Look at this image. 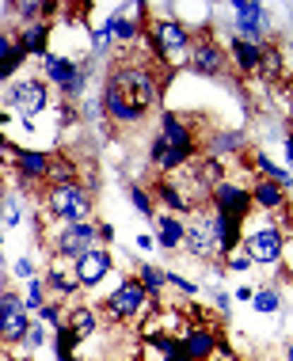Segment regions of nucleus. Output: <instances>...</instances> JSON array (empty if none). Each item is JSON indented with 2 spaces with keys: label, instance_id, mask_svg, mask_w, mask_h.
Returning a JSON list of instances; mask_svg holds the SVG:
<instances>
[{
  "label": "nucleus",
  "instance_id": "f257e3e1",
  "mask_svg": "<svg viewBox=\"0 0 293 361\" xmlns=\"http://www.w3.org/2000/svg\"><path fill=\"white\" fill-rule=\"evenodd\" d=\"M164 84L145 65H119L103 84V111L119 126H138L160 103Z\"/></svg>",
  "mask_w": 293,
  "mask_h": 361
},
{
  "label": "nucleus",
  "instance_id": "f03ea898",
  "mask_svg": "<svg viewBox=\"0 0 293 361\" xmlns=\"http://www.w3.org/2000/svg\"><path fill=\"white\" fill-rule=\"evenodd\" d=\"M153 31H149V46H153V54L160 57L168 69H179V65H187L191 61V31H187V23L183 19H156V23H149Z\"/></svg>",
  "mask_w": 293,
  "mask_h": 361
},
{
  "label": "nucleus",
  "instance_id": "7ed1b4c3",
  "mask_svg": "<svg viewBox=\"0 0 293 361\" xmlns=\"http://www.w3.org/2000/svg\"><path fill=\"white\" fill-rule=\"evenodd\" d=\"M46 213L61 224H84L92 221V194L80 183H50L46 190Z\"/></svg>",
  "mask_w": 293,
  "mask_h": 361
},
{
  "label": "nucleus",
  "instance_id": "20e7f679",
  "mask_svg": "<svg viewBox=\"0 0 293 361\" xmlns=\"http://www.w3.org/2000/svg\"><path fill=\"white\" fill-rule=\"evenodd\" d=\"M8 106H16L19 118H35V114H42L46 106H50V87H46V80H12L4 92Z\"/></svg>",
  "mask_w": 293,
  "mask_h": 361
},
{
  "label": "nucleus",
  "instance_id": "39448f33",
  "mask_svg": "<svg viewBox=\"0 0 293 361\" xmlns=\"http://www.w3.org/2000/svg\"><path fill=\"white\" fill-rule=\"evenodd\" d=\"M95 240H100V232H95L92 221H84V224H61V232L54 236V255L76 262V259H84L88 251L95 247Z\"/></svg>",
  "mask_w": 293,
  "mask_h": 361
},
{
  "label": "nucleus",
  "instance_id": "423d86ee",
  "mask_svg": "<svg viewBox=\"0 0 293 361\" xmlns=\"http://www.w3.org/2000/svg\"><path fill=\"white\" fill-rule=\"evenodd\" d=\"M27 300L19 293H0V343H23L31 316H27Z\"/></svg>",
  "mask_w": 293,
  "mask_h": 361
},
{
  "label": "nucleus",
  "instance_id": "0eeeda50",
  "mask_svg": "<svg viewBox=\"0 0 293 361\" xmlns=\"http://www.w3.org/2000/svg\"><path fill=\"white\" fill-rule=\"evenodd\" d=\"M244 251L251 255V262L270 267V262H278L282 251H286V236H282L278 224H263V228H256V232L244 236Z\"/></svg>",
  "mask_w": 293,
  "mask_h": 361
},
{
  "label": "nucleus",
  "instance_id": "6e6552de",
  "mask_svg": "<svg viewBox=\"0 0 293 361\" xmlns=\"http://www.w3.org/2000/svg\"><path fill=\"white\" fill-rule=\"evenodd\" d=\"M149 300H153L149 289H145L138 278H122L119 289L107 297V312H111L114 319H130V316H138V312H145Z\"/></svg>",
  "mask_w": 293,
  "mask_h": 361
},
{
  "label": "nucleus",
  "instance_id": "1a4fd4ad",
  "mask_svg": "<svg viewBox=\"0 0 293 361\" xmlns=\"http://www.w3.org/2000/svg\"><path fill=\"white\" fill-rule=\"evenodd\" d=\"M213 213L244 224L251 213V190H244L240 183H217V187H213Z\"/></svg>",
  "mask_w": 293,
  "mask_h": 361
},
{
  "label": "nucleus",
  "instance_id": "9d476101",
  "mask_svg": "<svg viewBox=\"0 0 293 361\" xmlns=\"http://www.w3.org/2000/svg\"><path fill=\"white\" fill-rule=\"evenodd\" d=\"M232 12H237V38L259 42V38L267 35V8L263 4H256V0H237Z\"/></svg>",
  "mask_w": 293,
  "mask_h": 361
},
{
  "label": "nucleus",
  "instance_id": "9b49d317",
  "mask_svg": "<svg viewBox=\"0 0 293 361\" xmlns=\"http://www.w3.org/2000/svg\"><path fill=\"white\" fill-rule=\"evenodd\" d=\"M111 267H114V262H111V251H103V247H92L84 259H76V262H73L76 281H80V286H88V289L100 286V281L111 274Z\"/></svg>",
  "mask_w": 293,
  "mask_h": 361
},
{
  "label": "nucleus",
  "instance_id": "f8f14e48",
  "mask_svg": "<svg viewBox=\"0 0 293 361\" xmlns=\"http://www.w3.org/2000/svg\"><path fill=\"white\" fill-rule=\"evenodd\" d=\"M225 61H229V54H225L217 42L202 38V42H194V46H191V61H187V65H191V69L198 73V76H221Z\"/></svg>",
  "mask_w": 293,
  "mask_h": 361
},
{
  "label": "nucleus",
  "instance_id": "ddd939ff",
  "mask_svg": "<svg viewBox=\"0 0 293 361\" xmlns=\"http://www.w3.org/2000/svg\"><path fill=\"white\" fill-rule=\"evenodd\" d=\"M16 168L23 175V183H42L54 175V156L42 152V149H16Z\"/></svg>",
  "mask_w": 293,
  "mask_h": 361
},
{
  "label": "nucleus",
  "instance_id": "4468645a",
  "mask_svg": "<svg viewBox=\"0 0 293 361\" xmlns=\"http://www.w3.org/2000/svg\"><path fill=\"white\" fill-rule=\"evenodd\" d=\"M50 35H54V23H46V19H38V23H27L19 27V50L23 54H35V57H46L50 54Z\"/></svg>",
  "mask_w": 293,
  "mask_h": 361
},
{
  "label": "nucleus",
  "instance_id": "2eb2a0df",
  "mask_svg": "<svg viewBox=\"0 0 293 361\" xmlns=\"http://www.w3.org/2000/svg\"><path fill=\"white\" fill-rule=\"evenodd\" d=\"M210 228H213V240H217V255H232V251H240V240H244V224L240 221L213 213Z\"/></svg>",
  "mask_w": 293,
  "mask_h": 361
},
{
  "label": "nucleus",
  "instance_id": "dca6fc26",
  "mask_svg": "<svg viewBox=\"0 0 293 361\" xmlns=\"http://www.w3.org/2000/svg\"><path fill=\"white\" fill-rule=\"evenodd\" d=\"M160 137L172 145V149H179V152H191L194 156V137H191V126L179 118L175 111H164L160 114Z\"/></svg>",
  "mask_w": 293,
  "mask_h": 361
},
{
  "label": "nucleus",
  "instance_id": "f3484780",
  "mask_svg": "<svg viewBox=\"0 0 293 361\" xmlns=\"http://www.w3.org/2000/svg\"><path fill=\"white\" fill-rule=\"evenodd\" d=\"M183 247H187L194 259H213V255H217V240H213L210 221L191 224V228H187V240H183Z\"/></svg>",
  "mask_w": 293,
  "mask_h": 361
},
{
  "label": "nucleus",
  "instance_id": "a211bd4d",
  "mask_svg": "<svg viewBox=\"0 0 293 361\" xmlns=\"http://www.w3.org/2000/svg\"><path fill=\"white\" fill-rule=\"evenodd\" d=\"M76 69H80V61H69V57H61V54H46V57H42V76H46L50 84H57L61 92L73 84Z\"/></svg>",
  "mask_w": 293,
  "mask_h": 361
},
{
  "label": "nucleus",
  "instance_id": "6ab92c4d",
  "mask_svg": "<svg viewBox=\"0 0 293 361\" xmlns=\"http://www.w3.org/2000/svg\"><path fill=\"white\" fill-rule=\"evenodd\" d=\"M183 240H187V224L175 217V213H160L156 217V243L175 251V247H183Z\"/></svg>",
  "mask_w": 293,
  "mask_h": 361
},
{
  "label": "nucleus",
  "instance_id": "aec40b11",
  "mask_svg": "<svg viewBox=\"0 0 293 361\" xmlns=\"http://www.w3.org/2000/svg\"><path fill=\"white\" fill-rule=\"evenodd\" d=\"M183 350L194 357V361H206L213 350H217V335H213V327H191L187 335H183Z\"/></svg>",
  "mask_w": 293,
  "mask_h": 361
},
{
  "label": "nucleus",
  "instance_id": "412c9836",
  "mask_svg": "<svg viewBox=\"0 0 293 361\" xmlns=\"http://www.w3.org/2000/svg\"><path fill=\"white\" fill-rule=\"evenodd\" d=\"M229 61L237 65L240 73H256L259 61H263V42H244V38H232Z\"/></svg>",
  "mask_w": 293,
  "mask_h": 361
},
{
  "label": "nucleus",
  "instance_id": "4be33fe9",
  "mask_svg": "<svg viewBox=\"0 0 293 361\" xmlns=\"http://www.w3.org/2000/svg\"><path fill=\"white\" fill-rule=\"evenodd\" d=\"M251 206H259V209H286V190L275 187V183H256V190H251Z\"/></svg>",
  "mask_w": 293,
  "mask_h": 361
},
{
  "label": "nucleus",
  "instance_id": "5701e85b",
  "mask_svg": "<svg viewBox=\"0 0 293 361\" xmlns=\"http://www.w3.org/2000/svg\"><path fill=\"white\" fill-rule=\"evenodd\" d=\"M103 27H107V35L119 38V42H138V38H141V23H138V19H130V16H122V12H114Z\"/></svg>",
  "mask_w": 293,
  "mask_h": 361
},
{
  "label": "nucleus",
  "instance_id": "b1692460",
  "mask_svg": "<svg viewBox=\"0 0 293 361\" xmlns=\"http://www.w3.org/2000/svg\"><path fill=\"white\" fill-rule=\"evenodd\" d=\"M156 194H160V202H164L168 209H175V217L191 213V198H187V194H183L179 187H175L172 179H160V183H156Z\"/></svg>",
  "mask_w": 293,
  "mask_h": 361
},
{
  "label": "nucleus",
  "instance_id": "393cba45",
  "mask_svg": "<svg viewBox=\"0 0 293 361\" xmlns=\"http://www.w3.org/2000/svg\"><path fill=\"white\" fill-rule=\"evenodd\" d=\"M76 343H80V335H76L69 324L54 327V357H57V361H76V357H73Z\"/></svg>",
  "mask_w": 293,
  "mask_h": 361
},
{
  "label": "nucleus",
  "instance_id": "a878e982",
  "mask_svg": "<svg viewBox=\"0 0 293 361\" xmlns=\"http://www.w3.org/2000/svg\"><path fill=\"white\" fill-rule=\"evenodd\" d=\"M240 149H244V133H240V130H229V133L210 137V160H221V156L240 152Z\"/></svg>",
  "mask_w": 293,
  "mask_h": 361
},
{
  "label": "nucleus",
  "instance_id": "bb28decb",
  "mask_svg": "<svg viewBox=\"0 0 293 361\" xmlns=\"http://www.w3.org/2000/svg\"><path fill=\"white\" fill-rule=\"evenodd\" d=\"M69 327H73L80 338H92L95 331H100V316H95L92 308H84V305H80V308H73V312H69Z\"/></svg>",
  "mask_w": 293,
  "mask_h": 361
},
{
  "label": "nucleus",
  "instance_id": "cd10ccee",
  "mask_svg": "<svg viewBox=\"0 0 293 361\" xmlns=\"http://www.w3.org/2000/svg\"><path fill=\"white\" fill-rule=\"evenodd\" d=\"M138 281L149 289V297H153V293H160L164 286H168V270L153 267V262H141V267H138Z\"/></svg>",
  "mask_w": 293,
  "mask_h": 361
},
{
  "label": "nucleus",
  "instance_id": "c85d7f7f",
  "mask_svg": "<svg viewBox=\"0 0 293 361\" xmlns=\"http://www.w3.org/2000/svg\"><path fill=\"white\" fill-rule=\"evenodd\" d=\"M251 305H256V312H263V316H275V312L282 308V297H278V289H256V297H251Z\"/></svg>",
  "mask_w": 293,
  "mask_h": 361
},
{
  "label": "nucleus",
  "instance_id": "c756f323",
  "mask_svg": "<svg viewBox=\"0 0 293 361\" xmlns=\"http://www.w3.org/2000/svg\"><path fill=\"white\" fill-rule=\"evenodd\" d=\"M46 286H50V289H57V293H65V297H69V293H76V289H80V281H76V274L69 278V274H65V270H50V274H46Z\"/></svg>",
  "mask_w": 293,
  "mask_h": 361
},
{
  "label": "nucleus",
  "instance_id": "7c9ffc66",
  "mask_svg": "<svg viewBox=\"0 0 293 361\" xmlns=\"http://www.w3.org/2000/svg\"><path fill=\"white\" fill-rule=\"evenodd\" d=\"M278 69H282V54L270 50V46H263V61H259L256 73H263V76H278Z\"/></svg>",
  "mask_w": 293,
  "mask_h": 361
},
{
  "label": "nucleus",
  "instance_id": "2f4dec72",
  "mask_svg": "<svg viewBox=\"0 0 293 361\" xmlns=\"http://www.w3.org/2000/svg\"><path fill=\"white\" fill-rule=\"evenodd\" d=\"M12 12L27 23H38V16H42V4H35V0H19V4H12Z\"/></svg>",
  "mask_w": 293,
  "mask_h": 361
},
{
  "label": "nucleus",
  "instance_id": "473e14b6",
  "mask_svg": "<svg viewBox=\"0 0 293 361\" xmlns=\"http://www.w3.org/2000/svg\"><path fill=\"white\" fill-rule=\"evenodd\" d=\"M130 202H133V209L141 213V217H156V209H153V198L145 194L141 187H130Z\"/></svg>",
  "mask_w": 293,
  "mask_h": 361
},
{
  "label": "nucleus",
  "instance_id": "72a5a7b5",
  "mask_svg": "<svg viewBox=\"0 0 293 361\" xmlns=\"http://www.w3.org/2000/svg\"><path fill=\"white\" fill-rule=\"evenodd\" d=\"M42 343H46V327L42 324H31V327H27V335H23V350L31 354V350H38Z\"/></svg>",
  "mask_w": 293,
  "mask_h": 361
},
{
  "label": "nucleus",
  "instance_id": "f704fd0d",
  "mask_svg": "<svg viewBox=\"0 0 293 361\" xmlns=\"http://www.w3.org/2000/svg\"><path fill=\"white\" fill-rule=\"evenodd\" d=\"M23 61H27V54H23V50H19V46H16V50L8 54V61L0 65V80H8V76H12V73H16V69H19V65H23Z\"/></svg>",
  "mask_w": 293,
  "mask_h": 361
},
{
  "label": "nucleus",
  "instance_id": "c9c22d12",
  "mask_svg": "<svg viewBox=\"0 0 293 361\" xmlns=\"http://www.w3.org/2000/svg\"><path fill=\"white\" fill-rule=\"evenodd\" d=\"M27 308H42L46 305V300H42V281H38V278H31V281H27Z\"/></svg>",
  "mask_w": 293,
  "mask_h": 361
},
{
  "label": "nucleus",
  "instance_id": "e433bc0d",
  "mask_svg": "<svg viewBox=\"0 0 293 361\" xmlns=\"http://www.w3.org/2000/svg\"><path fill=\"white\" fill-rule=\"evenodd\" d=\"M225 262H229V270H240V274H244V270L251 267V255H248V251H232V255H225Z\"/></svg>",
  "mask_w": 293,
  "mask_h": 361
},
{
  "label": "nucleus",
  "instance_id": "4c0bfd02",
  "mask_svg": "<svg viewBox=\"0 0 293 361\" xmlns=\"http://www.w3.org/2000/svg\"><path fill=\"white\" fill-rule=\"evenodd\" d=\"M12 274H16L19 281H31V278H35V262H31V259H27V255H23V259H16V267H12Z\"/></svg>",
  "mask_w": 293,
  "mask_h": 361
},
{
  "label": "nucleus",
  "instance_id": "58836bf2",
  "mask_svg": "<svg viewBox=\"0 0 293 361\" xmlns=\"http://www.w3.org/2000/svg\"><path fill=\"white\" fill-rule=\"evenodd\" d=\"M38 316H42V324L61 327V308H57V305H42V308H38Z\"/></svg>",
  "mask_w": 293,
  "mask_h": 361
},
{
  "label": "nucleus",
  "instance_id": "ea45409f",
  "mask_svg": "<svg viewBox=\"0 0 293 361\" xmlns=\"http://www.w3.org/2000/svg\"><path fill=\"white\" fill-rule=\"evenodd\" d=\"M107 42H111L107 27H95V31H92V46H95V54H107Z\"/></svg>",
  "mask_w": 293,
  "mask_h": 361
},
{
  "label": "nucleus",
  "instance_id": "a19ab883",
  "mask_svg": "<svg viewBox=\"0 0 293 361\" xmlns=\"http://www.w3.org/2000/svg\"><path fill=\"white\" fill-rule=\"evenodd\" d=\"M168 286H175V289H183V293H194V281H187L183 274H175V270H168Z\"/></svg>",
  "mask_w": 293,
  "mask_h": 361
},
{
  "label": "nucleus",
  "instance_id": "79ce46f5",
  "mask_svg": "<svg viewBox=\"0 0 293 361\" xmlns=\"http://www.w3.org/2000/svg\"><path fill=\"white\" fill-rule=\"evenodd\" d=\"M12 50H16V42H12V38H8L4 31H0V65L8 61V54H12Z\"/></svg>",
  "mask_w": 293,
  "mask_h": 361
},
{
  "label": "nucleus",
  "instance_id": "37998d69",
  "mask_svg": "<svg viewBox=\"0 0 293 361\" xmlns=\"http://www.w3.org/2000/svg\"><path fill=\"white\" fill-rule=\"evenodd\" d=\"M57 122L69 126V122H73V106H57Z\"/></svg>",
  "mask_w": 293,
  "mask_h": 361
},
{
  "label": "nucleus",
  "instance_id": "c03bdc74",
  "mask_svg": "<svg viewBox=\"0 0 293 361\" xmlns=\"http://www.w3.org/2000/svg\"><path fill=\"white\" fill-rule=\"evenodd\" d=\"M95 232H100V240H114V224H95Z\"/></svg>",
  "mask_w": 293,
  "mask_h": 361
},
{
  "label": "nucleus",
  "instance_id": "a18cd8bd",
  "mask_svg": "<svg viewBox=\"0 0 293 361\" xmlns=\"http://www.w3.org/2000/svg\"><path fill=\"white\" fill-rule=\"evenodd\" d=\"M4 126H8V114H0V149H12V145L4 141Z\"/></svg>",
  "mask_w": 293,
  "mask_h": 361
},
{
  "label": "nucleus",
  "instance_id": "49530a36",
  "mask_svg": "<svg viewBox=\"0 0 293 361\" xmlns=\"http://www.w3.org/2000/svg\"><path fill=\"white\" fill-rule=\"evenodd\" d=\"M138 247L141 251H153V236H138Z\"/></svg>",
  "mask_w": 293,
  "mask_h": 361
},
{
  "label": "nucleus",
  "instance_id": "de8ad7c7",
  "mask_svg": "<svg viewBox=\"0 0 293 361\" xmlns=\"http://www.w3.org/2000/svg\"><path fill=\"white\" fill-rule=\"evenodd\" d=\"M286 160H293V133L286 137Z\"/></svg>",
  "mask_w": 293,
  "mask_h": 361
},
{
  "label": "nucleus",
  "instance_id": "09e8293b",
  "mask_svg": "<svg viewBox=\"0 0 293 361\" xmlns=\"http://www.w3.org/2000/svg\"><path fill=\"white\" fill-rule=\"evenodd\" d=\"M0 209H4V175H0Z\"/></svg>",
  "mask_w": 293,
  "mask_h": 361
},
{
  "label": "nucleus",
  "instance_id": "8fccbe9b",
  "mask_svg": "<svg viewBox=\"0 0 293 361\" xmlns=\"http://www.w3.org/2000/svg\"><path fill=\"white\" fill-rule=\"evenodd\" d=\"M286 361H293V346H289V354H286Z\"/></svg>",
  "mask_w": 293,
  "mask_h": 361
},
{
  "label": "nucleus",
  "instance_id": "3c124183",
  "mask_svg": "<svg viewBox=\"0 0 293 361\" xmlns=\"http://www.w3.org/2000/svg\"><path fill=\"white\" fill-rule=\"evenodd\" d=\"M0 361H8V354H0Z\"/></svg>",
  "mask_w": 293,
  "mask_h": 361
},
{
  "label": "nucleus",
  "instance_id": "603ef678",
  "mask_svg": "<svg viewBox=\"0 0 293 361\" xmlns=\"http://www.w3.org/2000/svg\"><path fill=\"white\" fill-rule=\"evenodd\" d=\"M289 122H293V118H289Z\"/></svg>",
  "mask_w": 293,
  "mask_h": 361
}]
</instances>
